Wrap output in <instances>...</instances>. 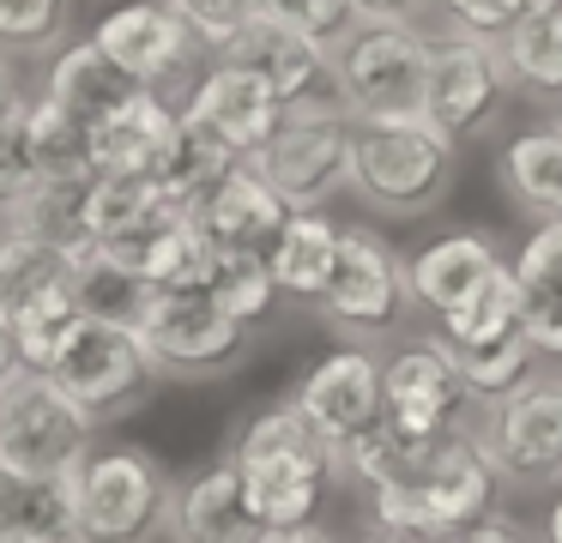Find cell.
Masks as SVG:
<instances>
[{
    "instance_id": "1",
    "label": "cell",
    "mask_w": 562,
    "mask_h": 543,
    "mask_svg": "<svg viewBox=\"0 0 562 543\" xmlns=\"http://www.w3.org/2000/svg\"><path fill=\"white\" fill-rule=\"evenodd\" d=\"M231 459L243 465L248 507L260 519V543L315 538V507L327 495L339 453L321 441V429L303 417V405H272L236 434Z\"/></svg>"
},
{
    "instance_id": "2",
    "label": "cell",
    "mask_w": 562,
    "mask_h": 543,
    "mask_svg": "<svg viewBox=\"0 0 562 543\" xmlns=\"http://www.w3.org/2000/svg\"><path fill=\"white\" fill-rule=\"evenodd\" d=\"M345 188L387 217H424L453 188V133L424 109L351 115V181Z\"/></svg>"
},
{
    "instance_id": "3",
    "label": "cell",
    "mask_w": 562,
    "mask_h": 543,
    "mask_svg": "<svg viewBox=\"0 0 562 543\" xmlns=\"http://www.w3.org/2000/svg\"><path fill=\"white\" fill-rule=\"evenodd\" d=\"M98 429L103 422L91 417L49 369H25V362H19V369L0 381V465L67 477V471H79V459L98 446Z\"/></svg>"
},
{
    "instance_id": "4",
    "label": "cell",
    "mask_w": 562,
    "mask_h": 543,
    "mask_svg": "<svg viewBox=\"0 0 562 543\" xmlns=\"http://www.w3.org/2000/svg\"><path fill=\"white\" fill-rule=\"evenodd\" d=\"M248 163L267 176V188L279 193L291 212L303 205H327L333 193L351 181V109L339 97H303V103H284L279 127L267 133Z\"/></svg>"
},
{
    "instance_id": "5",
    "label": "cell",
    "mask_w": 562,
    "mask_h": 543,
    "mask_svg": "<svg viewBox=\"0 0 562 543\" xmlns=\"http://www.w3.org/2000/svg\"><path fill=\"white\" fill-rule=\"evenodd\" d=\"M49 374L98 422H115V417H127V410H139L164 381V369L146 350L139 326L110 320V314H79L74 338H67L61 357L49 362Z\"/></svg>"
},
{
    "instance_id": "6",
    "label": "cell",
    "mask_w": 562,
    "mask_h": 543,
    "mask_svg": "<svg viewBox=\"0 0 562 543\" xmlns=\"http://www.w3.org/2000/svg\"><path fill=\"white\" fill-rule=\"evenodd\" d=\"M86 538L127 543L176 525V483L146 446H91L74 471Z\"/></svg>"
},
{
    "instance_id": "7",
    "label": "cell",
    "mask_w": 562,
    "mask_h": 543,
    "mask_svg": "<svg viewBox=\"0 0 562 543\" xmlns=\"http://www.w3.org/2000/svg\"><path fill=\"white\" fill-rule=\"evenodd\" d=\"M429 36L417 19H357V31L333 48V97L351 115L424 109Z\"/></svg>"
},
{
    "instance_id": "8",
    "label": "cell",
    "mask_w": 562,
    "mask_h": 543,
    "mask_svg": "<svg viewBox=\"0 0 562 543\" xmlns=\"http://www.w3.org/2000/svg\"><path fill=\"white\" fill-rule=\"evenodd\" d=\"M255 326L236 320L206 284H158L139 314V338L164 374H224Z\"/></svg>"
},
{
    "instance_id": "9",
    "label": "cell",
    "mask_w": 562,
    "mask_h": 543,
    "mask_svg": "<svg viewBox=\"0 0 562 543\" xmlns=\"http://www.w3.org/2000/svg\"><path fill=\"white\" fill-rule=\"evenodd\" d=\"M514 97L508 60H502L496 36H477L453 24L448 36H429V79H424V115L460 139V133H484L502 121Z\"/></svg>"
},
{
    "instance_id": "10",
    "label": "cell",
    "mask_w": 562,
    "mask_h": 543,
    "mask_svg": "<svg viewBox=\"0 0 562 543\" xmlns=\"http://www.w3.org/2000/svg\"><path fill=\"white\" fill-rule=\"evenodd\" d=\"M381 393H387V434L400 446H412V453H424L429 441H441V434L465 429V381L460 369H453V350L448 338H436V344H405L393 350L387 362H381Z\"/></svg>"
},
{
    "instance_id": "11",
    "label": "cell",
    "mask_w": 562,
    "mask_h": 543,
    "mask_svg": "<svg viewBox=\"0 0 562 543\" xmlns=\"http://www.w3.org/2000/svg\"><path fill=\"white\" fill-rule=\"evenodd\" d=\"M412 302V272L387 248V236L363 224L339 229V260H333V278L321 290V314L333 326H351V332H393Z\"/></svg>"
},
{
    "instance_id": "12",
    "label": "cell",
    "mask_w": 562,
    "mask_h": 543,
    "mask_svg": "<svg viewBox=\"0 0 562 543\" xmlns=\"http://www.w3.org/2000/svg\"><path fill=\"white\" fill-rule=\"evenodd\" d=\"M405 477L424 495L429 519H436V538H460L477 513H496V501H502V465L490 459L484 434H465V429H453L441 441H429L424 453H412Z\"/></svg>"
},
{
    "instance_id": "13",
    "label": "cell",
    "mask_w": 562,
    "mask_h": 543,
    "mask_svg": "<svg viewBox=\"0 0 562 543\" xmlns=\"http://www.w3.org/2000/svg\"><path fill=\"white\" fill-rule=\"evenodd\" d=\"M484 446L514 483H550L562 477V381H532L508 386L490 398Z\"/></svg>"
},
{
    "instance_id": "14",
    "label": "cell",
    "mask_w": 562,
    "mask_h": 543,
    "mask_svg": "<svg viewBox=\"0 0 562 543\" xmlns=\"http://www.w3.org/2000/svg\"><path fill=\"white\" fill-rule=\"evenodd\" d=\"M303 417L321 429V441L333 453H345L351 441H363L381 417H387V393H381V362L357 344H339L327 357L308 362L303 386H296Z\"/></svg>"
},
{
    "instance_id": "15",
    "label": "cell",
    "mask_w": 562,
    "mask_h": 543,
    "mask_svg": "<svg viewBox=\"0 0 562 543\" xmlns=\"http://www.w3.org/2000/svg\"><path fill=\"white\" fill-rule=\"evenodd\" d=\"M91 36H98L103 55H110L134 84H170L176 72H188L194 55L206 48L200 31L170 7V0H127V7L103 12Z\"/></svg>"
},
{
    "instance_id": "16",
    "label": "cell",
    "mask_w": 562,
    "mask_h": 543,
    "mask_svg": "<svg viewBox=\"0 0 562 543\" xmlns=\"http://www.w3.org/2000/svg\"><path fill=\"white\" fill-rule=\"evenodd\" d=\"M218 55L248 67L255 79H267L279 103H303V97H321L333 84V43L272 19V12H255Z\"/></svg>"
},
{
    "instance_id": "17",
    "label": "cell",
    "mask_w": 562,
    "mask_h": 543,
    "mask_svg": "<svg viewBox=\"0 0 562 543\" xmlns=\"http://www.w3.org/2000/svg\"><path fill=\"white\" fill-rule=\"evenodd\" d=\"M188 217H194L200 236L218 253L224 248H272V236L284 229L291 205L267 188V176H260L248 157H236V163H224L218 176L188 200Z\"/></svg>"
},
{
    "instance_id": "18",
    "label": "cell",
    "mask_w": 562,
    "mask_h": 543,
    "mask_svg": "<svg viewBox=\"0 0 562 543\" xmlns=\"http://www.w3.org/2000/svg\"><path fill=\"white\" fill-rule=\"evenodd\" d=\"M182 109L206 133H218L236 157H255L260 145H267V133L279 127V115H284V103L272 97V84L255 79L248 67H236V60H224V55H218V67L194 84V97H188Z\"/></svg>"
},
{
    "instance_id": "19",
    "label": "cell",
    "mask_w": 562,
    "mask_h": 543,
    "mask_svg": "<svg viewBox=\"0 0 562 543\" xmlns=\"http://www.w3.org/2000/svg\"><path fill=\"white\" fill-rule=\"evenodd\" d=\"M86 538L79 519V483L49 471L0 465V543H74Z\"/></svg>"
},
{
    "instance_id": "20",
    "label": "cell",
    "mask_w": 562,
    "mask_h": 543,
    "mask_svg": "<svg viewBox=\"0 0 562 543\" xmlns=\"http://www.w3.org/2000/svg\"><path fill=\"white\" fill-rule=\"evenodd\" d=\"M176 127H182V109L164 97V84H134L91 127V163L98 169H158V157L170 151Z\"/></svg>"
},
{
    "instance_id": "21",
    "label": "cell",
    "mask_w": 562,
    "mask_h": 543,
    "mask_svg": "<svg viewBox=\"0 0 562 543\" xmlns=\"http://www.w3.org/2000/svg\"><path fill=\"white\" fill-rule=\"evenodd\" d=\"M176 538H188V543H248V538H260V519H255V507H248V483H243V465H236V459L200 471V477L176 495Z\"/></svg>"
},
{
    "instance_id": "22",
    "label": "cell",
    "mask_w": 562,
    "mask_h": 543,
    "mask_svg": "<svg viewBox=\"0 0 562 543\" xmlns=\"http://www.w3.org/2000/svg\"><path fill=\"white\" fill-rule=\"evenodd\" d=\"M7 314H13L19 362H25V369H49V362L61 357V344L74 338L79 314H86V302H79V272L67 265V272L37 278L31 290H19V296L7 302Z\"/></svg>"
},
{
    "instance_id": "23",
    "label": "cell",
    "mask_w": 562,
    "mask_h": 543,
    "mask_svg": "<svg viewBox=\"0 0 562 543\" xmlns=\"http://www.w3.org/2000/svg\"><path fill=\"white\" fill-rule=\"evenodd\" d=\"M91 176H98V169H55V176H43L37 188L7 212V224L37 236V241H49V248H61V253H74V260H86V253L98 248V241H91V224H86Z\"/></svg>"
},
{
    "instance_id": "24",
    "label": "cell",
    "mask_w": 562,
    "mask_h": 543,
    "mask_svg": "<svg viewBox=\"0 0 562 543\" xmlns=\"http://www.w3.org/2000/svg\"><path fill=\"white\" fill-rule=\"evenodd\" d=\"M514 278H520V314L532 344L562 362V217H538L526 248L514 253Z\"/></svg>"
},
{
    "instance_id": "25",
    "label": "cell",
    "mask_w": 562,
    "mask_h": 543,
    "mask_svg": "<svg viewBox=\"0 0 562 543\" xmlns=\"http://www.w3.org/2000/svg\"><path fill=\"white\" fill-rule=\"evenodd\" d=\"M267 260H272V278H279V296L321 302V290L333 278V260H339V224L321 217V205H303V212L284 217Z\"/></svg>"
},
{
    "instance_id": "26",
    "label": "cell",
    "mask_w": 562,
    "mask_h": 543,
    "mask_svg": "<svg viewBox=\"0 0 562 543\" xmlns=\"http://www.w3.org/2000/svg\"><path fill=\"white\" fill-rule=\"evenodd\" d=\"M502 265V253H496V241L490 236H441V241H429L417 260H405V272H412V296L424 302V308H436V314H448L453 302L465 296V290H477L490 272Z\"/></svg>"
},
{
    "instance_id": "27",
    "label": "cell",
    "mask_w": 562,
    "mask_h": 543,
    "mask_svg": "<svg viewBox=\"0 0 562 543\" xmlns=\"http://www.w3.org/2000/svg\"><path fill=\"white\" fill-rule=\"evenodd\" d=\"M496 176L526 217H562V121L514 133L496 157Z\"/></svg>"
},
{
    "instance_id": "28",
    "label": "cell",
    "mask_w": 562,
    "mask_h": 543,
    "mask_svg": "<svg viewBox=\"0 0 562 543\" xmlns=\"http://www.w3.org/2000/svg\"><path fill=\"white\" fill-rule=\"evenodd\" d=\"M134 91V79H127L122 67H115L110 55H103L98 36H86V43H67L61 55H55L49 67V97L67 109V115H79L86 127H98L103 115H110L122 97Z\"/></svg>"
},
{
    "instance_id": "29",
    "label": "cell",
    "mask_w": 562,
    "mask_h": 543,
    "mask_svg": "<svg viewBox=\"0 0 562 543\" xmlns=\"http://www.w3.org/2000/svg\"><path fill=\"white\" fill-rule=\"evenodd\" d=\"M176 205L182 200H176L151 169H98V176H91V193H86L91 241H110V236H122V229L158 217V212H176Z\"/></svg>"
},
{
    "instance_id": "30",
    "label": "cell",
    "mask_w": 562,
    "mask_h": 543,
    "mask_svg": "<svg viewBox=\"0 0 562 543\" xmlns=\"http://www.w3.org/2000/svg\"><path fill=\"white\" fill-rule=\"evenodd\" d=\"M496 43H502V60H508L514 91L562 103V0L532 12V19H520L514 31H502Z\"/></svg>"
},
{
    "instance_id": "31",
    "label": "cell",
    "mask_w": 562,
    "mask_h": 543,
    "mask_svg": "<svg viewBox=\"0 0 562 543\" xmlns=\"http://www.w3.org/2000/svg\"><path fill=\"white\" fill-rule=\"evenodd\" d=\"M514 326H526V314H520V278H514L508 260L441 314V338L448 344H484V338H502Z\"/></svg>"
},
{
    "instance_id": "32",
    "label": "cell",
    "mask_w": 562,
    "mask_h": 543,
    "mask_svg": "<svg viewBox=\"0 0 562 543\" xmlns=\"http://www.w3.org/2000/svg\"><path fill=\"white\" fill-rule=\"evenodd\" d=\"M448 350H453V369H460V381L472 398H502L508 386L526 381V369H532V357H538L526 326H514V332H502V338H484V344H448Z\"/></svg>"
},
{
    "instance_id": "33",
    "label": "cell",
    "mask_w": 562,
    "mask_h": 543,
    "mask_svg": "<svg viewBox=\"0 0 562 543\" xmlns=\"http://www.w3.org/2000/svg\"><path fill=\"white\" fill-rule=\"evenodd\" d=\"M206 290L248 326L279 302V278H272L267 248H224L218 260H212V272H206Z\"/></svg>"
},
{
    "instance_id": "34",
    "label": "cell",
    "mask_w": 562,
    "mask_h": 543,
    "mask_svg": "<svg viewBox=\"0 0 562 543\" xmlns=\"http://www.w3.org/2000/svg\"><path fill=\"white\" fill-rule=\"evenodd\" d=\"M224 163H236V151H231V145L218 139V133H206V127H200V121H194V115H188V109H182V127H176L170 151L158 157V169H151V176H158L164 188H170L176 200L188 205V200H194V193L206 188L212 176H218Z\"/></svg>"
},
{
    "instance_id": "35",
    "label": "cell",
    "mask_w": 562,
    "mask_h": 543,
    "mask_svg": "<svg viewBox=\"0 0 562 543\" xmlns=\"http://www.w3.org/2000/svg\"><path fill=\"white\" fill-rule=\"evenodd\" d=\"M74 272H79V302H86V314H110V320H127V326H139L151 290H158V284H146V278H134L127 265L103 260L98 248H91Z\"/></svg>"
},
{
    "instance_id": "36",
    "label": "cell",
    "mask_w": 562,
    "mask_h": 543,
    "mask_svg": "<svg viewBox=\"0 0 562 543\" xmlns=\"http://www.w3.org/2000/svg\"><path fill=\"white\" fill-rule=\"evenodd\" d=\"M74 0H0V48L7 55H49L67 36Z\"/></svg>"
},
{
    "instance_id": "37",
    "label": "cell",
    "mask_w": 562,
    "mask_h": 543,
    "mask_svg": "<svg viewBox=\"0 0 562 543\" xmlns=\"http://www.w3.org/2000/svg\"><path fill=\"white\" fill-rule=\"evenodd\" d=\"M43 176H49V169H43V151H37V139H31V97H25L13 115L0 121V217L13 212Z\"/></svg>"
},
{
    "instance_id": "38",
    "label": "cell",
    "mask_w": 562,
    "mask_h": 543,
    "mask_svg": "<svg viewBox=\"0 0 562 543\" xmlns=\"http://www.w3.org/2000/svg\"><path fill=\"white\" fill-rule=\"evenodd\" d=\"M260 12H272V19H284V24H296V31L321 36V43H333V48L357 31V7H351V0H260Z\"/></svg>"
},
{
    "instance_id": "39",
    "label": "cell",
    "mask_w": 562,
    "mask_h": 543,
    "mask_svg": "<svg viewBox=\"0 0 562 543\" xmlns=\"http://www.w3.org/2000/svg\"><path fill=\"white\" fill-rule=\"evenodd\" d=\"M441 19L460 24V31H477V36H502L514 31L520 19H532V12L557 7V0H436Z\"/></svg>"
},
{
    "instance_id": "40",
    "label": "cell",
    "mask_w": 562,
    "mask_h": 543,
    "mask_svg": "<svg viewBox=\"0 0 562 543\" xmlns=\"http://www.w3.org/2000/svg\"><path fill=\"white\" fill-rule=\"evenodd\" d=\"M170 7L182 12L188 24H194L206 48H224V43H231V36L260 12V0H170Z\"/></svg>"
},
{
    "instance_id": "41",
    "label": "cell",
    "mask_w": 562,
    "mask_h": 543,
    "mask_svg": "<svg viewBox=\"0 0 562 543\" xmlns=\"http://www.w3.org/2000/svg\"><path fill=\"white\" fill-rule=\"evenodd\" d=\"M357 19H424V7L436 0H351Z\"/></svg>"
},
{
    "instance_id": "42",
    "label": "cell",
    "mask_w": 562,
    "mask_h": 543,
    "mask_svg": "<svg viewBox=\"0 0 562 543\" xmlns=\"http://www.w3.org/2000/svg\"><path fill=\"white\" fill-rule=\"evenodd\" d=\"M19 103H25V91H19V72H13V60H7V48H0V121L13 115Z\"/></svg>"
},
{
    "instance_id": "43",
    "label": "cell",
    "mask_w": 562,
    "mask_h": 543,
    "mask_svg": "<svg viewBox=\"0 0 562 543\" xmlns=\"http://www.w3.org/2000/svg\"><path fill=\"white\" fill-rule=\"evenodd\" d=\"M19 369V338H13V314L0 308V381Z\"/></svg>"
},
{
    "instance_id": "44",
    "label": "cell",
    "mask_w": 562,
    "mask_h": 543,
    "mask_svg": "<svg viewBox=\"0 0 562 543\" xmlns=\"http://www.w3.org/2000/svg\"><path fill=\"white\" fill-rule=\"evenodd\" d=\"M7 260H13V224L0 217V290H7Z\"/></svg>"
},
{
    "instance_id": "45",
    "label": "cell",
    "mask_w": 562,
    "mask_h": 543,
    "mask_svg": "<svg viewBox=\"0 0 562 543\" xmlns=\"http://www.w3.org/2000/svg\"><path fill=\"white\" fill-rule=\"evenodd\" d=\"M550 538L562 543V495H557V507H550Z\"/></svg>"
}]
</instances>
